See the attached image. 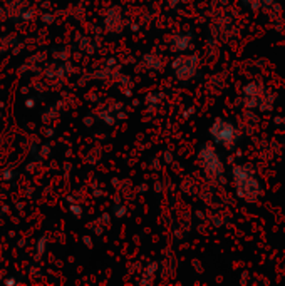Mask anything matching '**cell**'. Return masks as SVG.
<instances>
[{"label":"cell","mask_w":285,"mask_h":286,"mask_svg":"<svg viewBox=\"0 0 285 286\" xmlns=\"http://www.w3.org/2000/svg\"><path fill=\"white\" fill-rule=\"evenodd\" d=\"M235 188L236 194L247 202L257 201V197L262 194V186L253 173L245 166H235L233 168Z\"/></svg>","instance_id":"cell-1"},{"label":"cell","mask_w":285,"mask_h":286,"mask_svg":"<svg viewBox=\"0 0 285 286\" xmlns=\"http://www.w3.org/2000/svg\"><path fill=\"white\" fill-rule=\"evenodd\" d=\"M212 136L217 143H220L227 147L233 146L236 143V139H238L235 126L230 124L228 121H223V119H217V121H215V124L212 127Z\"/></svg>","instance_id":"cell-2"},{"label":"cell","mask_w":285,"mask_h":286,"mask_svg":"<svg viewBox=\"0 0 285 286\" xmlns=\"http://www.w3.org/2000/svg\"><path fill=\"white\" fill-rule=\"evenodd\" d=\"M201 162H203L205 169L208 171V174L212 176H220L223 173V166H222V161L220 157L217 156L213 147L207 146L201 151Z\"/></svg>","instance_id":"cell-3"}]
</instances>
